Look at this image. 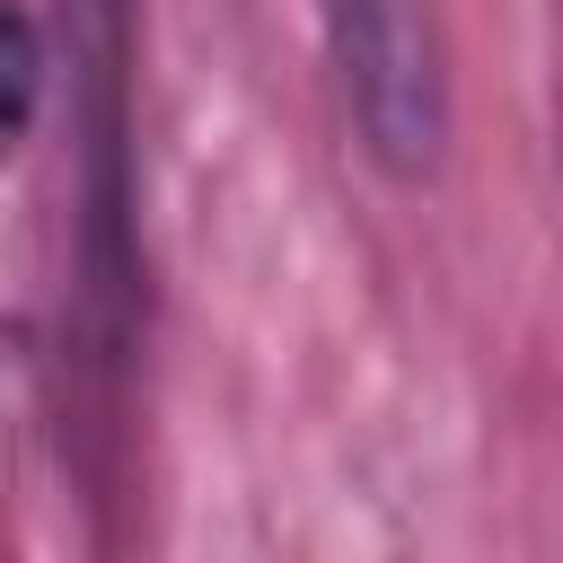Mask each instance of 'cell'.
Returning <instances> with one entry per match:
<instances>
[{"label": "cell", "mask_w": 563, "mask_h": 563, "mask_svg": "<svg viewBox=\"0 0 563 563\" xmlns=\"http://www.w3.org/2000/svg\"><path fill=\"white\" fill-rule=\"evenodd\" d=\"M35 79H44V53H35L26 18H18V9H0V150H9V141H18V123L35 114Z\"/></svg>", "instance_id": "7a4b0ae2"}, {"label": "cell", "mask_w": 563, "mask_h": 563, "mask_svg": "<svg viewBox=\"0 0 563 563\" xmlns=\"http://www.w3.org/2000/svg\"><path fill=\"white\" fill-rule=\"evenodd\" d=\"M325 26H334V62H343V97L361 114V141L405 176L431 167L440 132H449L431 0H325Z\"/></svg>", "instance_id": "6da1fadb"}]
</instances>
